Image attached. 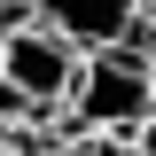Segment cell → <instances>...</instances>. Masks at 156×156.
Segmentation results:
<instances>
[{
	"label": "cell",
	"mask_w": 156,
	"mask_h": 156,
	"mask_svg": "<svg viewBox=\"0 0 156 156\" xmlns=\"http://www.w3.org/2000/svg\"><path fill=\"white\" fill-rule=\"evenodd\" d=\"M125 140H133V148H140V156H156V109H148V117H140V125H133V133H125Z\"/></svg>",
	"instance_id": "5"
},
{
	"label": "cell",
	"mask_w": 156,
	"mask_h": 156,
	"mask_svg": "<svg viewBox=\"0 0 156 156\" xmlns=\"http://www.w3.org/2000/svg\"><path fill=\"white\" fill-rule=\"evenodd\" d=\"M23 16L47 23L78 55H101V47H125L140 31V0H23Z\"/></svg>",
	"instance_id": "3"
},
{
	"label": "cell",
	"mask_w": 156,
	"mask_h": 156,
	"mask_svg": "<svg viewBox=\"0 0 156 156\" xmlns=\"http://www.w3.org/2000/svg\"><path fill=\"white\" fill-rule=\"evenodd\" d=\"M39 156H86V148H78V133H55V140H47Z\"/></svg>",
	"instance_id": "7"
},
{
	"label": "cell",
	"mask_w": 156,
	"mask_h": 156,
	"mask_svg": "<svg viewBox=\"0 0 156 156\" xmlns=\"http://www.w3.org/2000/svg\"><path fill=\"white\" fill-rule=\"evenodd\" d=\"M16 16H23V0H0V23H16Z\"/></svg>",
	"instance_id": "8"
},
{
	"label": "cell",
	"mask_w": 156,
	"mask_h": 156,
	"mask_svg": "<svg viewBox=\"0 0 156 156\" xmlns=\"http://www.w3.org/2000/svg\"><path fill=\"white\" fill-rule=\"evenodd\" d=\"M133 39H140V47L156 55V0H140V31H133Z\"/></svg>",
	"instance_id": "6"
},
{
	"label": "cell",
	"mask_w": 156,
	"mask_h": 156,
	"mask_svg": "<svg viewBox=\"0 0 156 156\" xmlns=\"http://www.w3.org/2000/svg\"><path fill=\"white\" fill-rule=\"evenodd\" d=\"M78 78V47H62L47 23H0V94H16L23 117H62V94Z\"/></svg>",
	"instance_id": "2"
},
{
	"label": "cell",
	"mask_w": 156,
	"mask_h": 156,
	"mask_svg": "<svg viewBox=\"0 0 156 156\" xmlns=\"http://www.w3.org/2000/svg\"><path fill=\"white\" fill-rule=\"evenodd\" d=\"M78 148H86V156H140L133 140H117V133H94V140H78Z\"/></svg>",
	"instance_id": "4"
},
{
	"label": "cell",
	"mask_w": 156,
	"mask_h": 156,
	"mask_svg": "<svg viewBox=\"0 0 156 156\" xmlns=\"http://www.w3.org/2000/svg\"><path fill=\"white\" fill-rule=\"evenodd\" d=\"M0 156H16V148H8V133H0Z\"/></svg>",
	"instance_id": "9"
},
{
	"label": "cell",
	"mask_w": 156,
	"mask_h": 156,
	"mask_svg": "<svg viewBox=\"0 0 156 156\" xmlns=\"http://www.w3.org/2000/svg\"><path fill=\"white\" fill-rule=\"evenodd\" d=\"M148 109H156V55L140 39L101 47V55H78V78H70V94H62V117H70L78 140H94V133L125 140Z\"/></svg>",
	"instance_id": "1"
}]
</instances>
